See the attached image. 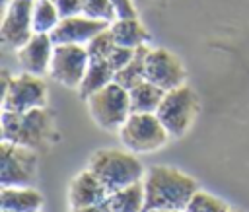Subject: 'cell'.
<instances>
[{
  "instance_id": "cell-1",
  "label": "cell",
  "mask_w": 249,
  "mask_h": 212,
  "mask_svg": "<svg viewBox=\"0 0 249 212\" xmlns=\"http://www.w3.org/2000/svg\"><path fill=\"white\" fill-rule=\"evenodd\" d=\"M142 183L146 194L144 212L185 210L193 194L198 191V185L191 175L169 165H152Z\"/></svg>"
},
{
  "instance_id": "cell-2",
  "label": "cell",
  "mask_w": 249,
  "mask_h": 212,
  "mask_svg": "<svg viewBox=\"0 0 249 212\" xmlns=\"http://www.w3.org/2000/svg\"><path fill=\"white\" fill-rule=\"evenodd\" d=\"M88 169L103 183L109 194L142 181L146 175L144 165L136 158V154L128 150H119V148L97 150L89 158Z\"/></svg>"
},
{
  "instance_id": "cell-3",
  "label": "cell",
  "mask_w": 249,
  "mask_h": 212,
  "mask_svg": "<svg viewBox=\"0 0 249 212\" xmlns=\"http://www.w3.org/2000/svg\"><path fill=\"white\" fill-rule=\"evenodd\" d=\"M53 134V115L47 107L31 109L25 113H2V140L25 148H39L47 144Z\"/></svg>"
},
{
  "instance_id": "cell-4",
  "label": "cell",
  "mask_w": 249,
  "mask_h": 212,
  "mask_svg": "<svg viewBox=\"0 0 249 212\" xmlns=\"http://www.w3.org/2000/svg\"><path fill=\"white\" fill-rule=\"evenodd\" d=\"M119 138L132 154H152L163 148L171 136L156 113H130L119 128Z\"/></svg>"
},
{
  "instance_id": "cell-5",
  "label": "cell",
  "mask_w": 249,
  "mask_h": 212,
  "mask_svg": "<svg viewBox=\"0 0 249 212\" xmlns=\"http://www.w3.org/2000/svg\"><path fill=\"white\" fill-rule=\"evenodd\" d=\"M49 91L43 76H35L29 72H21L10 76L6 70L2 72V105L4 111L25 113L31 109L47 107Z\"/></svg>"
},
{
  "instance_id": "cell-6",
  "label": "cell",
  "mask_w": 249,
  "mask_h": 212,
  "mask_svg": "<svg viewBox=\"0 0 249 212\" xmlns=\"http://www.w3.org/2000/svg\"><path fill=\"white\" fill-rule=\"evenodd\" d=\"M156 115L171 138H181L198 115V97L195 89L183 84L175 89L165 91Z\"/></svg>"
},
{
  "instance_id": "cell-7",
  "label": "cell",
  "mask_w": 249,
  "mask_h": 212,
  "mask_svg": "<svg viewBox=\"0 0 249 212\" xmlns=\"http://www.w3.org/2000/svg\"><path fill=\"white\" fill-rule=\"evenodd\" d=\"M86 103L95 124L105 130H119L132 113L128 89L117 82H111L103 89L89 95Z\"/></svg>"
},
{
  "instance_id": "cell-8",
  "label": "cell",
  "mask_w": 249,
  "mask_h": 212,
  "mask_svg": "<svg viewBox=\"0 0 249 212\" xmlns=\"http://www.w3.org/2000/svg\"><path fill=\"white\" fill-rule=\"evenodd\" d=\"M35 177H37L35 150L2 140V146H0L2 187H31Z\"/></svg>"
},
{
  "instance_id": "cell-9",
  "label": "cell",
  "mask_w": 249,
  "mask_h": 212,
  "mask_svg": "<svg viewBox=\"0 0 249 212\" xmlns=\"http://www.w3.org/2000/svg\"><path fill=\"white\" fill-rule=\"evenodd\" d=\"M89 64V54L84 45H54L49 76L72 89H78Z\"/></svg>"
},
{
  "instance_id": "cell-10",
  "label": "cell",
  "mask_w": 249,
  "mask_h": 212,
  "mask_svg": "<svg viewBox=\"0 0 249 212\" xmlns=\"http://www.w3.org/2000/svg\"><path fill=\"white\" fill-rule=\"evenodd\" d=\"M146 80L169 91L185 84L187 70L175 53L163 47H150L146 54Z\"/></svg>"
},
{
  "instance_id": "cell-11",
  "label": "cell",
  "mask_w": 249,
  "mask_h": 212,
  "mask_svg": "<svg viewBox=\"0 0 249 212\" xmlns=\"http://www.w3.org/2000/svg\"><path fill=\"white\" fill-rule=\"evenodd\" d=\"M33 8L35 0H12V4L4 8L0 37L6 47L18 51L33 37Z\"/></svg>"
},
{
  "instance_id": "cell-12",
  "label": "cell",
  "mask_w": 249,
  "mask_h": 212,
  "mask_svg": "<svg viewBox=\"0 0 249 212\" xmlns=\"http://www.w3.org/2000/svg\"><path fill=\"white\" fill-rule=\"evenodd\" d=\"M109 27V23L91 19L84 14L72 16V18H62L60 23L53 29L51 39L54 45H88L99 31Z\"/></svg>"
},
{
  "instance_id": "cell-13",
  "label": "cell",
  "mask_w": 249,
  "mask_h": 212,
  "mask_svg": "<svg viewBox=\"0 0 249 212\" xmlns=\"http://www.w3.org/2000/svg\"><path fill=\"white\" fill-rule=\"evenodd\" d=\"M53 53H54V43L49 33H33V37L16 51L21 70L35 76L49 74Z\"/></svg>"
},
{
  "instance_id": "cell-14",
  "label": "cell",
  "mask_w": 249,
  "mask_h": 212,
  "mask_svg": "<svg viewBox=\"0 0 249 212\" xmlns=\"http://www.w3.org/2000/svg\"><path fill=\"white\" fill-rule=\"evenodd\" d=\"M107 198H109V191L89 169L78 173L68 187V202L72 208L99 204L105 202Z\"/></svg>"
},
{
  "instance_id": "cell-15",
  "label": "cell",
  "mask_w": 249,
  "mask_h": 212,
  "mask_svg": "<svg viewBox=\"0 0 249 212\" xmlns=\"http://www.w3.org/2000/svg\"><path fill=\"white\" fill-rule=\"evenodd\" d=\"M43 196L33 187H2L0 208L8 212H41Z\"/></svg>"
},
{
  "instance_id": "cell-16",
  "label": "cell",
  "mask_w": 249,
  "mask_h": 212,
  "mask_svg": "<svg viewBox=\"0 0 249 212\" xmlns=\"http://www.w3.org/2000/svg\"><path fill=\"white\" fill-rule=\"evenodd\" d=\"M115 43L121 47H128V49H138L148 45L150 41V33L144 27V23L136 18H117L111 25H109Z\"/></svg>"
},
{
  "instance_id": "cell-17",
  "label": "cell",
  "mask_w": 249,
  "mask_h": 212,
  "mask_svg": "<svg viewBox=\"0 0 249 212\" xmlns=\"http://www.w3.org/2000/svg\"><path fill=\"white\" fill-rule=\"evenodd\" d=\"M111 82H115V70L109 66V62L101 60V58H89V64H88L84 80L78 88V93L82 99H88L89 95L103 89Z\"/></svg>"
},
{
  "instance_id": "cell-18",
  "label": "cell",
  "mask_w": 249,
  "mask_h": 212,
  "mask_svg": "<svg viewBox=\"0 0 249 212\" xmlns=\"http://www.w3.org/2000/svg\"><path fill=\"white\" fill-rule=\"evenodd\" d=\"M107 204L111 212H144V206H146L144 183L138 181L121 191L111 193L107 198Z\"/></svg>"
},
{
  "instance_id": "cell-19",
  "label": "cell",
  "mask_w": 249,
  "mask_h": 212,
  "mask_svg": "<svg viewBox=\"0 0 249 212\" xmlns=\"http://www.w3.org/2000/svg\"><path fill=\"white\" fill-rule=\"evenodd\" d=\"M128 95H130L132 113H156L158 107L161 105L165 91L161 88H158L156 84L144 80L138 86H134L132 89H128Z\"/></svg>"
},
{
  "instance_id": "cell-20",
  "label": "cell",
  "mask_w": 249,
  "mask_h": 212,
  "mask_svg": "<svg viewBox=\"0 0 249 212\" xmlns=\"http://www.w3.org/2000/svg\"><path fill=\"white\" fill-rule=\"evenodd\" d=\"M150 47L144 45V47H138L132 60L115 72V82L121 84L124 89H132L134 86H138L140 82L146 80V54H148Z\"/></svg>"
},
{
  "instance_id": "cell-21",
  "label": "cell",
  "mask_w": 249,
  "mask_h": 212,
  "mask_svg": "<svg viewBox=\"0 0 249 212\" xmlns=\"http://www.w3.org/2000/svg\"><path fill=\"white\" fill-rule=\"evenodd\" d=\"M60 14L53 0H35L33 8V31L35 33H53V29L60 23Z\"/></svg>"
},
{
  "instance_id": "cell-22",
  "label": "cell",
  "mask_w": 249,
  "mask_h": 212,
  "mask_svg": "<svg viewBox=\"0 0 249 212\" xmlns=\"http://www.w3.org/2000/svg\"><path fill=\"white\" fill-rule=\"evenodd\" d=\"M185 212H230V206L222 198L198 189L185 206Z\"/></svg>"
},
{
  "instance_id": "cell-23",
  "label": "cell",
  "mask_w": 249,
  "mask_h": 212,
  "mask_svg": "<svg viewBox=\"0 0 249 212\" xmlns=\"http://www.w3.org/2000/svg\"><path fill=\"white\" fill-rule=\"evenodd\" d=\"M82 14L91 18V19L109 23V25L117 19V14H115L111 0H82Z\"/></svg>"
},
{
  "instance_id": "cell-24",
  "label": "cell",
  "mask_w": 249,
  "mask_h": 212,
  "mask_svg": "<svg viewBox=\"0 0 249 212\" xmlns=\"http://www.w3.org/2000/svg\"><path fill=\"white\" fill-rule=\"evenodd\" d=\"M115 45H117V43H115V37H113L111 29L105 27L103 31H99V33L86 45V49H88L89 58H101V60H107L109 54H111V51L115 49Z\"/></svg>"
},
{
  "instance_id": "cell-25",
  "label": "cell",
  "mask_w": 249,
  "mask_h": 212,
  "mask_svg": "<svg viewBox=\"0 0 249 212\" xmlns=\"http://www.w3.org/2000/svg\"><path fill=\"white\" fill-rule=\"evenodd\" d=\"M134 53H136V49H128V47H121V45H115V49L111 51V54H109L107 62H109V66H111V68L117 72V70L124 68V66H126L130 60H132Z\"/></svg>"
},
{
  "instance_id": "cell-26",
  "label": "cell",
  "mask_w": 249,
  "mask_h": 212,
  "mask_svg": "<svg viewBox=\"0 0 249 212\" xmlns=\"http://www.w3.org/2000/svg\"><path fill=\"white\" fill-rule=\"evenodd\" d=\"M60 18H72L82 14V0H53Z\"/></svg>"
},
{
  "instance_id": "cell-27",
  "label": "cell",
  "mask_w": 249,
  "mask_h": 212,
  "mask_svg": "<svg viewBox=\"0 0 249 212\" xmlns=\"http://www.w3.org/2000/svg\"><path fill=\"white\" fill-rule=\"evenodd\" d=\"M117 18H136L138 16V8L132 0H111Z\"/></svg>"
},
{
  "instance_id": "cell-28",
  "label": "cell",
  "mask_w": 249,
  "mask_h": 212,
  "mask_svg": "<svg viewBox=\"0 0 249 212\" xmlns=\"http://www.w3.org/2000/svg\"><path fill=\"white\" fill-rule=\"evenodd\" d=\"M72 212H111L107 200L99 202V204H91V206H82V208H72Z\"/></svg>"
},
{
  "instance_id": "cell-29",
  "label": "cell",
  "mask_w": 249,
  "mask_h": 212,
  "mask_svg": "<svg viewBox=\"0 0 249 212\" xmlns=\"http://www.w3.org/2000/svg\"><path fill=\"white\" fill-rule=\"evenodd\" d=\"M136 4V8H150V6H156V4H161L163 0H132Z\"/></svg>"
},
{
  "instance_id": "cell-30",
  "label": "cell",
  "mask_w": 249,
  "mask_h": 212,
  "mask_svg": "<svg viewBox=\"0 0 249 212\" xmlns=\"http://www.w3.org/2000/svg\"><path fill=\"white\" fill-rule=\"evenodd\" d=\"M152 212H185V210H152Z\"/></svg>"
},
{
  "instance_id": "cell-31",
  "label": "cell",
  "mask_w": 249,
  "mask_h": 212,
  "mask_svg": "<svg viewBox=\"0 0 249 212\" xmlns=\"http://www.w3.org/2000/svg\"><path fill=\"white\" fill-rule=\"evenodd\" d=\"M10 4H12V0H2V6H4V8H8Z\"/></svg>"
},
{
  "instance_id": "cell-32",
  "label": "cell",
  "mask_w": 249,
  "mask_h": 212,
  "mask_svg": "<svg viewBox=\"0 0 249 212\" xmlns=\"http://www.w3.org/2000/svg\"><path fill=\"white\" fill-rule=\"evenodd\" d=\"M230 212H241V210H235V208H230Z\"/></svg>"
},
{
  "instance_id": "cell-33",
  "label": "cell",
  "mask_w": 249,
  "mask_h": 212,
  "mask_svg": "<svg viewBox=\"0 0 249 212\" xmlns=\"http://www.w3.org/2000/svg\"><path fill=\"white\" fill-rule=\"evenodd\" d=\"M2 212H8V210H2Z\"/></svg>"
}]
</instances>
